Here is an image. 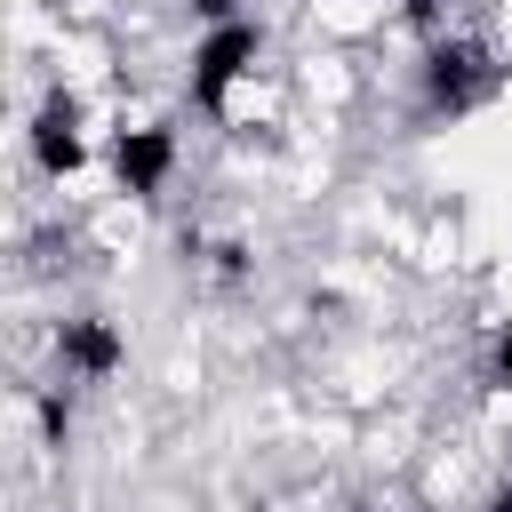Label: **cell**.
I'll return each mask as SVG.
<instances>
[{
	"label": "cell",
	"instance_id": "cell-1",
	"mask_svg": "<svg viewBox=\"0 0 512 512\" xmlns=\"http://www.w3.org/2000/svg\"><path fill=\"white\" fill-rule=\"evenodd\" d=\"M496 88H504V64H496L480 40L448 32V40L424 48V120H464V112L488 104Z\"/></svg>",
	"mask_w": 512,
	"mask_h": 512
},
{
	"label": "cell",
	"instance_id": "cell-2",
	"mask_svg": "<svg viewBox=\"0 0 512 512\" xmlns=\"http://www.w3.org/2000/svg\"><path fill=\"white\" fill-rule=\"evenodd\" d=\"M264 56V24L256 16H240V24H208L200 40H192V72H184V96H192V112H224V96H232V80L248 72Z\"/></svg>",
	"mask_w": 512,
	"mask_h": 512
},
{
	"label": "cell",
	"instance_id": "cell-3",
	"mask_svg": "<svg viewBox=\"0 0 512 512\" xmlns=\"http://www.w3.org/2000/svg\"><path fill=\"white\" fill-rule=\"evenodd\" d=\"M80 160H88L80 96H72V88H48V96H40V112H32V168H40L48 184H64V176H80Z\"/></svg>",
	"mask_w": 512,
	"mask_h": 512
},
{
	"label": "cell",
	"instance_id": "cell-4",
	"mask_svg": "<svg viewBox=\"0 0 512 512\" xmlns=\"http://www.w3.org/2000/svg\"><path fill=\"white\" fill-rule=\"evenodd\" d=\"M168 168H176V128L136 120V128H120V136H112V176H120V192H128V200H160Z\"/></svg>",
	"mask_w": 512,
	"mask_h": 512
},
{
	"label": "cell",
	"instance_id": "cell-5",
	"mask_svg": "<svg viewBox=\"0 0 512 512\" xmlns=\"http://www.w3.org/2000/svg\"><path fill=\"white\" fill-rule=\"evenodd\" d=\"M56 360H64V376L104 384V376L128 360V344H120V328H112L104 312H72V320H56Z\"/></svg>",
	"mask_w": 512,
	"mask_h": 512
},
{
	"label": "cell",
	"instance_id": "cell-6",
	"mask_svg": "<svg viewBox=\"0 0 512 512\" xmlns=\"http://www.w3.org/2000/svg\"><path fill=\"white\" fill-rule=\"evenodd\" d=\"M32 408H40V432H48V448H64V440H72V392L40 384V392H32Z\"/></svg>",
	"mask_w": 512,
	"mask_h": 512
},
{
	"label": "cell",
	"instance_id": "cell-7",
	"mask_svg": "<svg viewBox=\"0 0 512 512\" xmlns=\"http://www.w3.org/2000/svg\"><path fill=\"white\" fill-rule=\"evenodd\" d=\"M488 384H504V392H512V320L496 328V352H488Z\"/></svg>",
	"mask_w": 512,
	"mask_h": 512
},
{
	"label": "cell",
	"instance_id": "cell-8",
	"mask_svg": "<svg viewBox=\"0 0 512 512\" xmlns=\"http://www.w3.org/2000/svg\"><path fill=\"white\" fill-rule=\"evenodd\" d=\"M192 16H200V24H240L248 0H192Z\"/></svg>",
	"mask_w": 512,
	"mask_h": 512
},
{
	"label": "cell",
	"instance_id": "cell-9",
	"mask_svg": "<svg viewBox=\"0 0 512 512\" xmlns=\"http://www.w3.org/2000/svg\"><path fill=\"white\" fill-rule=\"evenodd\" d=\"M488 512H512V488H496V496H488Z\"/></svg>",
	"mask_w": 512,
	"mask_h": 512
},
{
	"label": "cell",
	"instance_id": "cell-10",
	"mask_svg": "<svg viewBox=\"0 0 512 512\" xmlns=\"http://www.w3.org/2000/svg\"><path fill=\"white\" fill-rule=\"evenodd\" d=\"M344 512H376V504H344Z\"/></svg>",
	"mask_w": 512,
	"mask_h": 512
}]
</instances>
